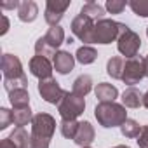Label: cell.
Segmentation results:
<instances>
[{
    "label": "cell",
    "instance_id": "1",
    "mask_svg": "<svg viewBox=\"0 0 148 148\" xmlns=\"http://www.w3.org/2000/svg\"><path fill=\"white\" fill-rule=\"evenodd\" d=\"M94 117H96V120L101 127L112 129V127H120L127 120V112H125L124 105H119L115 101L99 103L94 108Z\"/></svg>",
    "mask_w": 148,
    "mask_h": 148
},
{
    "label": "cell",
    "instance_id": "2",
    "mask_svg": "<svg viewBox=\"0 0 148 148\" xmlns=\"http://www.w3.org/2000/svg\"><path fill=\"white\" fill-rule=\"evenodd\" d=\"M117 49L122 56H125L127 59L136 58L139 49H141V38L136 32H132L127 25L122 23L120 26V35L117 38Z\"/></svg>",
    "mask_w": 148,
    "mask_h": 148
},
{
    "label": "cell",
    "instance_id": "3",
    "mask_svg": "<svg viewBox=\"0 0 148 148\" xmlns=\"http://www.w3.org/2000/svg\"><path fill=\"white\" fill-rule=\"evenodd\" d=\"M58 112L61 115V120H77L86 112V99L68 91L63 101L58 105Z\"/></svg>",
    "mask_w": 148,
    "mask_h": 148
},
{
    "label": "cell",
    "instance_id": "4",
    "mask_svg": "<svg viewBox=\"0 0 148 148\" xmlns=\"http://www.w3.org/2000/svg\"><path fill=\"white\" fill-rule=\"evenodd\" d=\"M120 26L122 23L119 21H113V19H99L96 21V26H94V44H112L119 38L120 35Z\"/></svg>",
    "mask_w": 148,
    "mask_h": 148
},
{
    "label": "cell",
    "instance_id": "5",
    "mask_svg": "<svg viewBox=\"0 0 148 148\" xmlns=\"http://www.w3.org/2000/svg\"><path fill=\"white\" fill-rule=\"evenodd\" d=\"M94 26H96V21H92L84 14H77L71 21V33L73 37L82 40L84 45H89V44H94Z\"/></svg>",
    "mask_w": 148,
    "mask_h": 148
},
{
    "label": "cell",
    "instance_id": "6",
    "mask_svg": "<svg viewBox=\"0 0 148 148\" xmlns=\"http://www.w3.org/2000/svg\"><path fill=\"white\" fill-rule=\"evenodd\" d=\"M56 131V119L49 113H37L33 115V120H32V136H37V138H44V139H51L52 134Z\"/></svg>",
    "mask_w": 148,
    "mask_h": 148
},
{
    "label": "cell",
    "instance_id": "7",
    "mask_svg": "<svg viewBox=\"0 0 148 148\" xmlns=\"http://www.w3.org/2000/svg\"><path fill=\"white\" fill-rule=\"evenodd\" d=\"M68 91H64L59 82H56L54 79H47V80H38V94L42 96L44 101L51 103V105H59L63 101V98L66 96Z\"/></svg>",
    "mask_w": 148,
    "mask_h": 148
},
{
    "label": "cell",
    "instance_id": "8",
    "mask_svg": "<svg viewBox=\"0 0 148 148\" xmlns=\"http://www.w3.org/2000/svg\"><path fill=\"white\" fill-rule=\"evenodd\" d=\"M145 77V64L141 58H131L125 59V66H124V75H122V82L129 87H134L136 84H139Z\"/></svg>",
    "mask_w": 148,
    "mask_h": 148
},
{
    "label": "cell",
    "instance_id": "9",
    "mask_svg": "<svg viewBox=\"0 0 148 148\" xmlns=\"http://www.w3.org/2000/svg\"><path fill=\"white\" fill-rule=\"evenodd\" d=\"M70 7V2H59V0H47L45 4V12H44V18H45V23L52 26H59V21L63 19L66 9Z\"/></svg>",
    "mask_w": 148,
    "mask_h": 148
},
{
    "label": "cell",
    "instance_id": "10",
    "mask_svg": "<svg viewBox=\"0 0 148 148\" xmlns=\"http://www.w3.org/2000/svg\"><path fill=\"white\" fill-rule=\"evenodd\" d=\"M2 73H4V80H12V79H21L26 77L23 71V64L18 56L5 52L2 56Z\"/></svg>",
    "mask_w": 148,
    "mask_h": 148
},
{
    "label": "cell",
    "instance_id": "11",
    "mask_svg": "<svg viewBox=\"0 0 148 148\" xmlns=\"http://www.w3.org/2000/svg\"><path fill=\"white\" fill-rule=\"evenodd\" d=\"M52 71H54V64L51 63V59L44 56H33L30 59V73L38 80L52 79Z\"/></svg>",
    "mask_w": 148,
    "mask_h": 148
},
{
    "label": "cell",
    "instance_id": "12",
    "mask_svg": "<svg viewBox=\"0 0 148 148\" xmlns=\"http://www.w3.org/2000/svg\"><path fill=\"white\" fill-rule=\"evenodd\" d=\"M75 56H71L68 51H58L56 56L52 58V64H54V70L61 75H68V73L73 70L75 66Z\"/></svg>",
    "mask_w": 148,
    "mask_h": 148
},
{
    "label": "cell",
    "instance_id": "13",
    "mask_svg": "<svg viewBox=\"0 0 148 148\" xmlns=\"http://www.w3.org/2000/svg\"><path fill=\"white\" fill-rule=\"evenodd\" d=\"M94 138H96V131H94L92 124L87 122V120H84V122H80V125H79V131H77L75 138H73V143L79 145L80 148H87V146L92 145Z\"/></svg>",
    "mask_w": 148,
    "mask_h": 148
},
{
    "label": "cell",
    "instance_id": "14",
    "mask_svg": "<svg viewBox=\"0 0 148 148\" xmlns=\"http://www.w3.org/2000/svg\"><path fill=\"white\" fill-rule=\"evenodd\" d=\"M38 16V5L33 2V0H23L19 2L18 7V18L23 23H33Z\"/></svg>",
    "mask_w": 148,
    "mask_h": 148
},
{
    "label": "cell",
    "instance_id": "15",
    "mask_svg": "<svg viewBox=\"0 0 148 148\" xmlns=\"http://www.w3.org/2000/svg\"><path fill=\"white\" fill-rule=\"evenodd\" d=\"M96 98L99 99V103H112L119 98V89L108 82H99L94 89Z\"/></svg>",
    "mask_w": 148,
    "mask_h": 148
},
{
    "label": "cell",
    "instance_id": "16",
    "mask_svg": "<svg viewBox=\"0 0 148 148\" xmlns=\"http://www.w3.org/2000/svg\"><path fill=\"white\" fill-rule=\"evenodd\" d=\"M122 105L125 108H139L143 106V92L136 87H127L122 92Z\"/></svg>",
    "mask_w": 148,
    "mask_h": 148
},
{
    "label": "cell",
    "instance_id": "17",
    "mask_svg": "<svg viewBox=\"0 0 148 148\" xmlns=\"http://www.w3.org/2000/svg\"><path fill=\"white\" fill-rule=\"evenodd\" d=\"M92 91V77L91 75H79L73 82V87H71V92H75L77 96H82L86 98L89 92Z\"/></svg>",
    "mask_w": 148,
    "mask_h": 148
},
{
    "label": "cell",
    "instance_id": "18",
    "mask_svg": "<svg viewBox=\"0 0 148 148\" xmlns=\"http://www.w3.org/2000/svg\"><path fill=\"white\" fill-rule=\"evenodd\" d=\"M44 38H45V42H47L52 49H56V51L61 47V44L66 42V38H64V30H63L61 26H52V28H49V32L44 35Z\"/></svg>",
    "mask_w": 148,
    "mask_h": 148
},
{
    "label": "cell",
    "instance_id": "19",
    "mask_svg": "<svg viewBox=\"0 0 148 148\" xmlns=\"http://www.w3.org/2000/svg\"><path fill=\"white\" fill-rule=\"evenodd\" d=\"M124 66H125L124 58H120V56H113V58H110L108 63H106V73H108L112 79H117V80L120 79V80H122Z\"/></svg>",
    "mask_w": 148,
    "mask_h": 148
},
{
    "label": "cell",
    "instance_id": "20",
    "mask_svg": "<svg viewBox=\"0 0 148 148\" xmlns=\"http://www.w3.org/2000/svg\"><path fill=\"white\" fill-rule=\"evenodd\" d=\"M9 101L12 105L14 110H21V108H28L30 106V94L26 89H18V91H12L9 94Z\"/></svg>",
    "mask_w": 148,
    "mask_h": 148
},
{
    "label": "cell",
    "instance_id": "21",
    "mask_svg": "<svg viewBox=\"0 0 148 148\" xmlns=\"http://www.w3.org/2000/svg\"><path fill=\"white\" fill-rule=\"evenodd\" d=\"M105 11H106V9H105L103 5H99V4H96V2H87V4L82 5L80 14L91 18L92 21H99V19H105Z\"/></svg>",
    "mask_w": 148,
    "mask_h": 148
},
{
    "label": "cell",
    "instance_id": "22",
    "mask_svg": "<svg viewBox=\"0 0 148 148\" xmlns=\"http://www.w3.org/2000/svg\"><path fill=\"white\" fill-rule=\"evenodd\" d=\"M98 58V51L91 45H82L77 49V54H75V59L80 63V64H92Z\"/></svg>",
    "mask_w": 148,
    "mask_h": 148
},
{
    "label": "cell",
    "instance_id": "23",
    "mask_svg": "<svg viewBox=\"0 0 148 148\" xmlns=\"http://www.w3.org/2000/svg\"><path fill=\"white\" fill-rule=\"evenodd\" d=\"M12 143L18 146V148H30V139H32V132H28L25 127H16L11 136Z\"/></svg>",
    "mask_w": 148,
    "mask_h": 148
},
{
    "label": "cell",
    "instance_id": "24",
    "mask_svg": "<svg viewBox=\"0 0 148 148\" xmlns=\"http://www.w3.org/2000/svg\"><path fill=\"white\" fill-rule=\"evenodd\" d=\"M32 120H33V113H32L30 106L12 112V124H14L16 127H25V125L32 124Z\"/></svg>",
    "mask_w": 148,
    "mask_h": 148
},
{
    "label": "cell",
    "instance_id": "25",
    "mask_svg": "<svg viewBox=\"0 0 148 148\" xmlns=\"http://www.w3.org/2000/svg\"><path fill=\"white\" fill-rule=\"evenodd\" d=\"M141 125L134 120V119H127L122 125H120V132H122V136H125V138H138L139 136V132H141Z\"/></svg>",
    "mask_w": 148,
    "mask_h": 148
},
{
    "label": "cell",
    "instance_id": "26",
    "mask_svg": "<svg viewBox=\"0 0 148 148\" xmlns=\"http://www.w3.org/2000/svg\"><path fill=\"white\" fill-rule=\"evenodd\" d=\"M79 125H80L79 120H61L59 131L66 139H73L75 134H77V131H79Z\"/></svg>",
    "mask_w": 148,
    "mask_h": 148
},
{
    "label": "cell",
    "instance_id": "27",
    "mask_svg": "<svg viewBox=\"0 0 148 148\" xmlns=\"http://www.w3.org/2000/svg\"><path fill=\"white\" fill-rule=\"evenodd\" d=\"M35 52H37V56H44V58H54L56 56V49H52L47 42H45V38L44 37H40L37 42H35Z\"/></svg>",
    "mask_w": 148,
    "mask_h": 148
},
{
    "label": "cell",
    "instance_id": "28",
    "mask_svg": "<svg viewBox=\"0 0 148 148\" xmlns=\"http://www.w3.org/2000/svg\"><path fill=\"white\" fill-rule=\"evenodd\" d=\"M127 5L131 7V11L136 16L148 18V0H129Z\"/></svg>",
    "mask_w": 148,
    "mask_h": 148
},
{
    "label": "cell",
    "instance_id": "29",
    "mask_svg": "<svg viewBox=\"0 0 148 148\" xmlns=\"http://www.w3.org/2000/svg\"><path fill=\"white\" fill-rule=\"evenodd\" d=\"M28 87V77H21V79H12V80H4V89L11 94L12 91L18 89H26Z\"/></svg>",
    "mask_w": 148,
    "mask_h": 148
},
{
    "label": "cell",
    "instance_id": "30",
    "mask_svg": "<svg viewBox=\"0 0 148 148\" xmlns=\"http://www.w3.org/2000/svg\"><path fill=\"white\" fill-rule=\"evenodd\" d=\"M125 5H127L125 0H106L105 9H106L110 14H120V12L125 9Z\"/></svg>",
    "mask_w": 148,
    "mask_h": 148
},
{
    "label": "cell",
    "instance_id": "31",
    "mask_svg": "<svg viewBox=\"0 0 148 148\" xmlns=\"http://www.w3.org/2000/svg\"><path fill=\"white\" fill-rule=\"evenodd\" d=\"M12 124V112L9 108H0V129H7Z\"/></svg>",
    "mask_w": 148,
    "mask_h": 148
},
{
    "label": "cell",
    "instance_id": "32",
    "mask_svg": "<svg viewBox=\"0 0 148 148\" xmlns=\"http://www.w3.org/2000/svg\"><path fill=\"white\" fill-rule=\"evenodd\" d=\"M49 141H51V139H44V138L32 136V139H30V148H49Z\"/></svg>",
    "mask_w": 148,
    "mask_h": 148
},
{
    "label": "cell",
    "instance_id": "33",
    "mask_svg": "<svg viewBox=\"0 0 148 148\" xmlns=\"http://www.w3.org/2000/svg\"><path fill=\"white\" fill-rule=\"evenodd\" d=\"M138 146L139 148H148V125H143L139 136H138Z\"/></svg>",
    "mask_w": 148,
    "mask_h": 148
},
{
    "label": "cell",
    "instance_id": "34",
    "mask_svg": "<svg viewBox=\"0 0 148 148\" xmlns=\"http://www.w3.org/2000/svg\"><path fill=\"white\" fill-rule=\"evenodd\" d=\"M0 148H18V146L12 143V139H11V138H4V139H2V143H0Z\"/></svg>",
    "mask_w": 148,
    "mask_h": 148
},
{
    "label": "cell",
    "instance_id": "35",
    "mask_svg": "<svg viewBox=\"0 0 148 148\" xmlns=\"http://www.w3.org/2000/svg\"><path fill=\"white\" fill-rule=\"evenodd\" d=\"M0 7H2V9H18L19 7V2H16V0H14V2H2V4H0Z\"/></svg>",
    "mask_w": 148,
    "mask_h": 148
},
{
    "label": "cell",
    "instance_id": "36",
    "mask_svg": "<svg viewBox=\"0 0 148 148\" xmlns=\"http://www.w3.org/2000/svg\"><path fill=\"white\" fill-rule=\"evenodd\" d=\"M2 23H4V28L0 30V35H5V33H7V30H9V19H7V16H5V14H2Z\"/></svg>",
    "mask_w": 148,
    "mask_h": 148
},
{
    "label": "cell",
    "instance_id": "37",
    "mask_svg": "<svg viewBox=\"0 0 148 148\" xmlns=\"http://www.w3.org/2000/svg\"><path fill=\"white\" fill-rule=\"evenodd\" d=\"M143 64H145V77H148V54L143 58Z\"/></svg>",
    "mask_w": 148,
    "mask_h": 148
},
{
    "label": "cell",
    "instance_id": "38",
    "mask_svg": "<svg viewBox=\"0 0 148 148\" xmlns=\"http://www.w3.org/2000/svg\"><path fill=\"white\" fill-rule=\"evenodd\" d=\"M143 106H145V108H148V91L143 94Z\"/></svg>",
    "mask_w": 148,
    "mask_h": 148
},
{
    "label": "cell",
    "instance_id": "39",
    "mask_svg": "<svg viewBox=\"0 0 148 148\" xmlns=\"http://www.w3.org/2000/svg\"><path fill=\"white\" fill-rule=\"evenodd\" d=\"M113 148H131V146H127V145H117V146H113Z\"/></svg>",
    "mask_w": 148,
    "mask_h": 148
},
{
    "label": "cell",
    "instance_id": "40",
    "mask_svg": "<svg viewBox=\"0 0 148 148\" xmlns=\"http://www.w3.org/2000/svg\"><path fill=\"white\" fill-rule=\"evenodd\" d=\"M66 44H73V37H68L66 38Z\"/></svg>",
    "mask_w": 148,
    "mask_h": 148
},
{
    "label": "cell",
    "instance_id": "41",
    "mask_svg": "<svg viewBox=\"0 0 148 148\" xmlns=\"http://www.w3.org/2000/svg\"><path fill=\"white\" fill-rule=\"evenodd\" d=\"M146 35H148V28H146Z\"/></svg>",
    "mask_w": 148,
    "mask_h": 148
},
{
    "label": "cell",
    "instance_id": "42",
    "mask_svg": "<svg viewBox=\"0 0 148 148\" xmlns=\"http://www.w3.org/2000/svg\"><path fill=\"white\" fill-rule=\"evenodd\" d=\"M87 148H91V146H87Z\"/></svg>",
    "mask_w": 148,
    "mask_h": 148
}]
</instances>
